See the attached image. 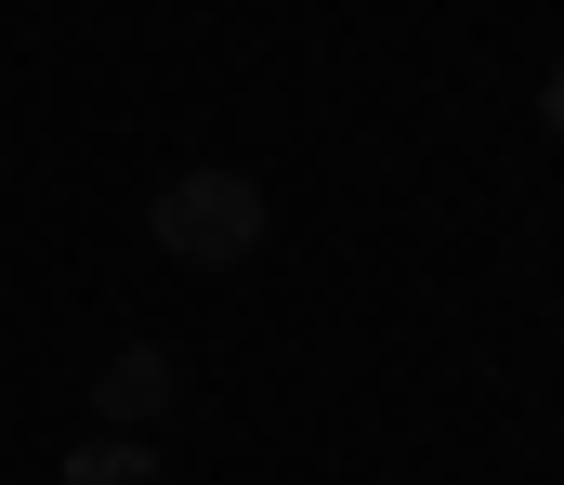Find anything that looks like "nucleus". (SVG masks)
Returning <instances> with one entry per match:
<instances>
[{
    "instance_id": "obj_1",
    "label": "nucleus",
    "mask_w": 564,
    "mask_h": 485,
    "mask_svg": "<svg viewBox=\"0 0 564 485\" xmlns=\"http://www.w3.org/2000/svg\"><path fill=\"white\" fill-rule=\"evenodd\" d=\"M263 184L250 170H171L158 197H144V236L171 250V263H197V276H237L250 250H263Z\"/></svg>"
},
{
    "instance_id": "obj_2",
    "label": "nucleus",
    "mask_w": 564,
    "mask_h": 485,
    "mask_svg": "<svg viewBox=\"0 0 564 485\" xmlns=\"http://www.w3.org/2000/svg\"><path fill=\"white\" fill-rule=\"evenodd\" d=\"M93 407H106V433H132V447H144V433L184 407V354H171V341H119V354L93 367Z\"/></svg>"
},
{
    "instance_id": "obj_3",
    "label": "nucleus",
    "mask_w": 564,
    "mask_h": 485,
    "mask_svg": "<svg viewBox=\"0 0 564 485\" xmlns=\"http://www.w3.org/2000/svg\"><path fill=\"white\" fill-rule=\"evenodd\" d=\"M66 485H171V473H158V447H132V433H93L66 460Z\"/></svg>"
},
{
    "instance_id": "obj_4",
    "label": "nucleus",
    "mask_w": 564,
    "mask_h": 485,
    "mask_svg": "<svg viewBox=\"0 0 564 485\" xmlns=\"http://www.w3.org/2000/svg\"><path fill=\"white\" fill-rule=\"evenodd\" d=\"M539 132H552V145H564V66H552V79H539Z\"/></svg>"
}]
</instances>
